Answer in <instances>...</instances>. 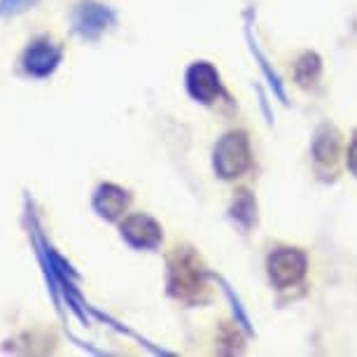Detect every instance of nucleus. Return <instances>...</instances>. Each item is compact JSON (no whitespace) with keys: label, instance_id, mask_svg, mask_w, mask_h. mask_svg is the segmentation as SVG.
<instances>
[{"label":"nucleus","instance_id":"f257e3e1","mask_svg":"<svg viewBox=\"0 0 357 357\" xmlns=\"http://www.w3.org/2000/svg\"><path fill=\"white\" fill-rule=\"evenodd\" d=\"M168 292L187 304H197L208 296L206 268L190 245L173 248L168 257Z\"/></svg>","mask_w":357,"mask_h":357},{"label":"nucleus","instance_id":"f03ea898","mask_svg":"<svg viewBox=\"0 0 357 357\" xmlns=\"http://www.w3.org/2000/svg\"><path fill=\"white\" fill-rule=\"evenodd\" d=\"M61 61H63V47L50 36H40L33 38L24 47L19 66H22L24 75H29L33 79H45L54 75V70L59 68Z\"/></svg>","mask_w":357,"mask_h":357},{"label":"nucleus","instance_id":"7ed1b4c3","mask_svg":"<svg viewBox=\"0 0 357 357\" xmlns=\"http://www.w3.org/2000/svg\"><path fill=\"white\" fill-rule=\"evenodd\" d=\"M250 164H252V152L245 133L241 131L227 133L218 143V147H215V171L222 178L227 180L238 178V175H243L250 168Z\"/></svg>","mask_w":357,"mask_h":357},{"label":"nucleus","instance_id":"20e7f679","mask_svg":"<svg viewBox=\"0 0 357 357\" xmlns=\"http://www.w3.org/2000/svg\"><path fill=\"white\" fill-rule=\"evenodd\" d=\"M70 24L82 40H98L114 24V12L96 0H79L70 15Z\"/></svg>","mask_w":357,"mask_h":357},{"label":"nucleus","instance_id":"39448f33","mask_svg":"<svg viewBox=\"0 0 357 357\" xmlns=\"http://www.w3.org/2000/svg\"><path fill=\"white\" fill-rule=\"evenodd\" d=\"M119 231H122V238L126 243L136 248V250H154V248L161 245V238H164L159 222L145 213H133L129 218H124Z\"/></svg>","mask_w":357,"mask_h":357},{"label":"nucleus","instance_id":"423d86ee","mask_svg":"<svg viewBox=\"0 0 357 357\" xmlns=\"http://www.w3.org/2000/svg\"><path fill=\"white\" fill-rule=\"evenodd\" d=\"M306 273V255L294 248H280L268 255V275L278 287L296 285Z\"/></svg>","mask_w":357,"mask_h":357},{"label":"nucleus","instance_id":"0eeeda50","mask_svg":"<svg viewBox=\"0 0 357 357\" xmlns=\"http://www.w3.org/2000/svg\"><path fill=\"white\" fill-rule=\"evenodd\" d=\"M187 89L201 103H213L220 93V75L211 63H194L187 70Z\"/></svg>","mask_w":357,"mask_h":357},{"label":"nucleus","instance_id":"6e6552de","mask_svg":"<svg viewBox=\"0 0 357 357\" xmlns=\"http://www.w3.org/2000/svg\"><path fill=\"white\" fill-rule=\"evenodd\" d=\"M129 192L119 185L105 183L93 192V211L105 220H117L122 218L124 211L129 208Z\"/></svg>","mask_w":357,"mask_h":357},{"label":"nucleus","instance_id":"1a4fd4ad","mask_svg":"<svg viewBox=\"0 0 357 357\" xmlns=\"http://www.w3.org/2000/svg\"><path fill=\"white\" fill-rule=\"evenodd\" d=\"M341 152V143L339 136L332 129H322L318 140H315V157L318 161H325V164H334L336 157Z\"/></svg>","mask_w":357,"mask_h":357},{"label":"nucleus","instance_id":"9d476101","mask_svg":"<svg viewBox=\"0 0 357 357\" xmlns=\"http://www.w3.org/2000/svg\"><path fill=\"white\" fill-rule=\"evenodd\" d=\"M318 75H320V59L315 56V54H304V56L294 63V77L301 86L315 84Z\"/></svg>","mask_w":357,"mask_h":357},{"label":"nucleus","instance_id":"9b49d317","mask_svg":"<svg viewBox=\"0 0 357 357\" xmlns=\"http://www.w3.org/2000/svg\"><path fill=\"white\" fill-rule=\"evenodd\" d=\"M40 0H0V19H12L33 10Z\"/></svg>","mask_w":357,"mask_h":357},{"label":"nucleus","instance_id":"f8f14e48","mask_svg":"<svg viewBox=\"0 0 357 357\" xmlns=\"http://www.w3.org/2000/svg\"><path fill=\"white\" fill-rule=\"evenodd\" d=\"M348 166L350 171L357 175V136L353 138V143H350V150H348Z\"/></svg>","mask_w":357,"mask_h":357}]
</instances>
